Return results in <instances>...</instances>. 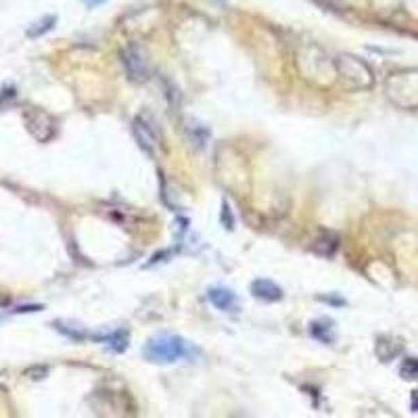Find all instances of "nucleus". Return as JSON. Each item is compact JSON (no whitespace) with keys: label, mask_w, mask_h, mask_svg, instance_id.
Returning a JSON list of instances; mask_svg holds the SVG:
<instances>
[{"label":"nucleus","mask_w":418,"mask_h":418,"mask_svg":"<svg viewBox=\"0 0 418 418\" xmlns=\"http://www.w3.org/2000/svg\"><path fill=\"white\" fill-rule=\"evenodd\" d=\"M337 78L349 90H370L374 86V72L370 65L353 55H339L335 57Z\"/></svg>","instance_id":"obj_3"},{"label":"nucleus","mask_w":418,"mask_h":418,"mask_svg":"<svg viewBox=\"0 0 418 418\" xmlns=\"http://www.w3.org/2000/svg\"><path fill=\"white\" fill-rule=\"evenodd\" d=\"M399 374L405 380H416L418 378V357H405L399 366Z\"/></svg>","instance_id":"obj_13"},{"label":"nucleus","mask_w":418,"mask_h":418,"mask_svg":"<svg viewBox=\"0 0 418 418\" xmlns=\"http://www.w3.org/2000/svg\"><path fill=\"white\" fill-rule=\"evenodd\" d=\"M387 99L399 109H418V70H399L385 80Z\"/></svg>","instance_id":"obj_2"},{"label":"nucleus","mask_w":418,"mask_h":418,"mask_svg":"<svg viewBox=\"0 0 418 418\" xmlns=\"http://www.w3.org/2000/svg\"><path fill=\"white\" fill-rule=\"evenodd\" d=\"M401 349H403V345H401V341L395 339V337H380V339L376 341V355H378V360H383V362H391L395 355L401 353Z\"/></svg>","instance_id":"obj_10"},{"label":"nucleus","mask_w":418,"mask_h":418,"mask_svg":"<svg viewBox=\"0 0 418 418\" xmlns=\"http://www.w3.org/2000/svg\"><path fill=\"white\" fill-rule=\"evenodd\" d=\"M55 24H57V17H55V15L42 17L40 22H36V24L28 30V38H40V36H45L47 32H51V30L55 28Z\"/></svg>","instance_id":"obj_12"},{"label":"nucleus","mask_w":418,"mask_h":418,"mask_svg":"<svg viewBox=\"0 0 418 418\" xmlns=\"http://www.w3.org/2000/svg\"><path fill=\"white\" fill-rule=\"evenodd\" d=\"M107 341H109V345L113 347V351H118V353L124 351V349L128 347V335H126V332H124V335H122V332H115V335L109 337Z\"/></svg>","instance_id":"obj_15"},{"label":"nucleus","mask_w":418,"mask_h":418,"mask_svg":"<svg viewBox=\"0 0 418 418\" xmlns=\"http://www.w3.org/2000/svg\"><path fill=\"white\" fill-rule=\"evenodd\" d=\"M314 249H316V253L328 257V255H332V253L339 249V236H337L335 232H322V234L316 239Z\"/></svg>","instance_id":"obj_11"},{"label":"nucleus","mask_w":418,"mask_h":418,"mask_svg":"<svg viewBox=\"0 0 418 418\" xmlns=\"http://www.w3.org/2000/svg\"><path fill=\"white\" fill-rule=\"evenodd\" d=\"M251 293L257 297V299H264V301H280L282 299V289L272 282V280H266V278H257L251 282Z\"/></svg>","instance_id":"obj_9"},{"label":"nucleus","mask_w":418,"mask_h":418,"mask_svg":"<svg viewBox=\"0 0 418 418\" xmlns=\"http://www.w3.org/2000/svg\"><path fill=\"white\" fill-rule=\"evenodd\" d=\"M103 3H107V0H86V5H88L90 9H95V7H99V5H103Z\"/></svg>","instance_id":"obj_18"},{"label":"nucleus","mask_w":418,"mask_h":418,"mask_svg":"<svg viewBox=\"0 0 418 418\" xmlns=\"http://www.w3.org/2000/svg\"><path fill=\"white\" fill-rule=\"evenodd\" d=\"M55 328H57L59 332H63L65 337H72V339H76V341H82V339H86V337H88V335H86V330L78 328L76 324H65V322H55Z\"/></svg>","instance_id":"obj_14"},{"label":"nucleus","mask_w":418,"mask_h":418,"mask_svg":"<svg viewBox=\"0 0 418 418\" xmlns=\"http://www.w3.org/2000/svg\"><path fill=\"white\" fill-rule=\"evenodd\" d=\"M122 63L126 67V74L132 82H147L151 78V67L149 61L145 59L143 51L136 47H128L122 53Z\"/></svg>","instance_id":"obj_7"},{"label":"nucleus","mask_w":418,"mask_h":418,"mask_svg":"<svg viewBox=\"0 0 418 418\" xmlns=\"http://www.w3.org/2000/svg\"><path fill=\"white\" fill-rule=\"evenodd\" d=\"M207 297H209V301L218 307V310H222V312H234L236 310V295L230 291V289H226V287H211L209 289V293H207Z\"/></svg>","instance_id":"obj_8"},{"label":"nucleus","mask_w":418,"mask_h":418,"mask_svg":"<svg viewBox=\"0 0 418 418\" xmlns=\"http://www.w3.org/2000/svg\"><path fill=\"white\" fill-rule=\"evenodd\" d=\"M410 408H412V412H418V391H414V393H412Z\"/></svg>","instance_id":"obj_17"},{"label":"nucleus","mask_w":418,"mask_h":418,"mask_svg":"<svg viewBox=\"0 0 418 418\" xmlns=\"http://www.w3.org/2000/svg\"><path fill=\"white\" fill-rule=\"evenodd\" d=\"M42 310V305H19L15 312H19V314H28V312H40Z\"/></svg>","instance_id":"obj_16"},{"label":"nucleus","mask_w":418,"mask_h":418,"mask_svg":"<svg viewBox=\"0 0 418 418\" xmlns=\"http://www.w3.org/2000/svg\"><path fill=\"white\" fill-rule=\"evenodd\" d=\"M186 353H188V345L184 343V339H180L176 335H157V337L149 339V343L145 347L147 360L157 362V364L178 362Z\"/></svg>","instance_id":"obj_4"},{"label":"nucleus","mask_w":418,"mask_h":418,"mask_svg":"<svg viewBox=\"0 0 418 418\" xmlns=\"http://www.w3.org/2000/svg\"><path fill=\"white\" fill-rule=\"evenodd\" d=\"M295 67L303 80H307L320 88H326L335 80H339L337 70H335V59H330L326 53L318 51L316 47L301 49L295 55Z\"/></svg>","instance_id":"obj_1"},{"label":"nucleus","mask_w":418,"mask_h":418,"mask_svg":"<svg viewBox=\"0 0 418 418\" xmlns=\"http://www.w3.org/2000/svg\"><path fill=\"white\" fill-rule=\"evenodd\" d=\"M24 120H26V126H28L30 134L36 140L49 143L55 136V120L47 111H42V109H28L26 115H24Z\"/></svg>","instance_id":"obj_6"},{"label":"nucleus","mask_w":418,"mask_h":418,"mask_svg":"<svg viewBox=\"0 0 418 418\" xmlns=\"http://www.w3.org/2000/svg\"><path fill=\"white\" fill-rule=\"evenodd\" d=\"M132 130H134V136H136L140 149L147 151L149 155H155L157 149L161 147V136H159V130L155 128V124L151 122V118L145 115V113L134 118Z\"/></svg>","instance_id":"obj_5"}]
</instances>
